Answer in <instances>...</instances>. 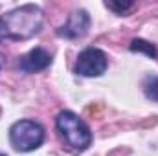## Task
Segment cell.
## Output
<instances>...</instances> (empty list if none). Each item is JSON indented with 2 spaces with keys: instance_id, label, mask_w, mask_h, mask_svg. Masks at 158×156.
<instances>
[{
  "instance_id": "obj_1",
  "label": "cell",
  "mask_w": 158,
  "mask_h": 156,
  "mask_svg": "<svg viewBox=\"0 0 158 156\" xmlns=\"http://www.w3.org/2000/svg\"><path fill=\"white\" fill-rule=\"evenodd\" d=\"M44 13L37 4L19 6L0 17V40H28L39 35Z\"/></svg>"
},
{
  "instance_id": "obj_2",
  "label": "cell",
  "mask_w": 158,
  "mask_h": 156,
  "mask_svg": "<svg viewBox=\"0 0 158 156\" xmlns=\"http://www.w3.org/2000/svg\"><path fill=\"white\" fill-rule=\"evenodd\" d=\"M55 129L66 147L74 153H85L92 145V130L83 117L72 110H61L55 117Z\"/></svg>"
},
{
  "instance_id": "obj_3",
  "label": "cell",
  "mask_w": 158,
  "mask_h": 156,
  "mask_svg": "<svg viewBox=\"0 0 158 156\" xmlns=\"http://www.w3.org/2000/svg\"><path fill=\"white\" fill-rule=\"evenodd\" d=\"M9 143L17 153L37 151L46 140V130L35 119H19L9 127Z\"/></svg>"
},
{
  "instance_id": "obj_4",
  "label": "cell",
  "mask_w": 158,
  "mask_h": 156,
  "mask_svg": "<svg viewBox=\"0 0 158 156\" xmlns=\"http://www.w3.org/2000/svg\"><path fill=\"white\" fill-rule=\"evenodd\" d=\"M109 68V57L101 48H85L76 59L74 74L81 77H101Z\"/></svg>"
},
{
  "instance_id": "obj_5",
  "label": "cell",
  "mask_w": 158,
  "mask_h": 156,
  "mask_svg": "<svg viewBox=\"0 0 158 156\" xmlns=\"http://www.w3.org/2000/svg\"><path fill=\"white\" fill-rule=\"evenodd\" d=\"M90 24H92V18H90L86 9H74L68 15L66 22L61 28H57V35L63 37V39H70V40L81 39V37H85L88 33Z\"/></svg>"
},
{
  "instance_id": "obj_6",
  "label": "cell",
  "mask_w": 158,
  "mask_h": 156,
  "mask_svg": "<svg viewBox=\"0 0 158 156\" xmlns=\"http://www.w3.org/2000/svg\"><path fill=\"white\" fill-rule=\"evenodd\" d=\"M52 61H53L52 53L46 48L37 46V48H33L28 53L19 57V70L22 74H28V76L39 74V72H44L46 68L52 66Z\"/></svg>"
},
{
  "instance_id": "obj_7",
  "label": "cell",
  "mask_w": 158,
  "mask_h": 156,
  "mask_svg": "<svg viewBox=\"0 0 158 156\" xmlns=\"http://www.w3.org/2000/svg\"><path fill=\"white\" fill-rule=\"evenodd\" d=\"M142 90H143V96L153 101L158 103V76L156 74H147L143 81H142Z\"/></svg>"
},
{
  "instance_id": "obj_8",
  "label": "cell",
  "mask_w": 158,
  "mask_h": 156,
  "mask_svg": "<svg viewBox=\"0 0 158 156\" xmlns=\"http://www.w3.org/2000/svg\"><path fill=\"white\" fill-rule=\"evenodd\" d=\"M129 50L131 51H138V53H145L151 59H158V48L153 42H149V40H145V39H132Z\"/></svg>"
},
{
  "instance_id": "obj_9",
  "label": "cell",
  "mask_w": 158,
  "mask_h": 156,
  "mask_svg": "<svg viewBox=\"0 0 158 156\" xmlns=\"http://www.w3.org/2000/svg\"><path fill=\"white\" fill-rule=\"evenodd\" d=\"M105 7L107 9H110V11H114L116 15H125V13H129L132 7H134V2H131V0H125V2H105Z\"/></svg>"
},
{
  "instance_id": "obj_10",
  "label": "cell",
  "mask_w": 158,
  "mask_h": 156,
  "mask_svg": "<svg viewBox=\"0 0 158 156\" xmlns=\"http://www.w3.org/2000/svg\"><path fill=\"white\" fill-rule=\"evenodd\" d=\"M2 66H4V61H2V55H0V70H2Z\"/></svg>"
},
{
  "instance_id": "obj_11",
  "label": "cell",
  "mask_w": 158,
  "mask_h": 156,
  "mask_svg": "<svg viewBox=\"0 0 158 156\" xmlns=\"http://www.w3.org/2000/svg\"><path fill=\"white\" fill-rule=\"evenodd\" d=\"M0 156H7V154H4V153H0Z\"/></svg>"
}]
</instances>
